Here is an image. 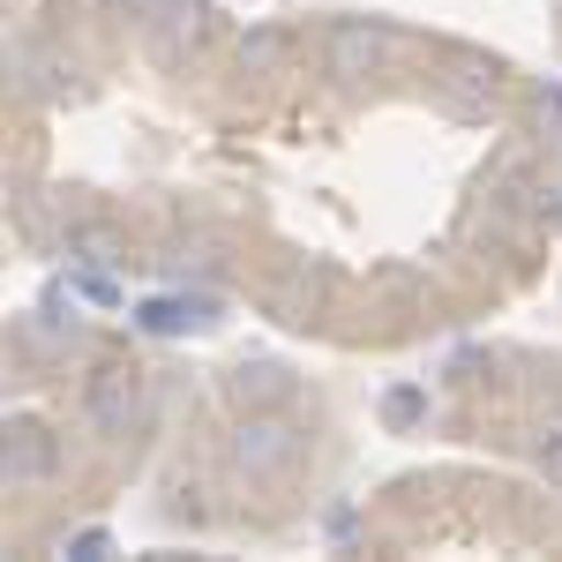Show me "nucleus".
Here are the masks:
<instances>
[{"instance_id":"4468645a","label":"nucleus","mask_w":562,"mask_h":562,"mask_svg":"<svg viewBox=\"0 0 562 562\" xmlns=\"http://www.w3.org/2000/svg\"><path fill=\"white\" fill-rule=\"evenodd\" d=\"M540 121L555 128V143H562V90H540Z\"/></svg>"},{"instance_id":"6e6552de","label":"nucleus","mask_w":562,"mask_h":562,"mask_svg":"<svg viewBox=\"0 0 562 562\" xmlns=\"http://www.w3.org/2000/svg\"><path fill=\"white\" fill-rule=\"evenodd\" d=\"M278 307H285L293 323H307V315L323 307V278H285V285H278Z\"/></svg>"},{"instance_id":"423d86ee","label":"nucleus","mask_w":562,"mask_h":562,"mask_svg":"<svg viewBox=\"0 0 562 562\" xmlns=\"http://www.w3.org/2000/svg\"><path fill=\"white\" fill-rule=\"evenodd\" d=\"M233 397H240L248 413H270V405L293 397V375H285L278 360H240V368H233Z\"/></svg>"},{"instance_id":"39448f33","label":"nucleus","mask_w":562,"mask_h":562,"mask_svg":"<svg viewBox=\"0 0 562 562\" xmlns=\"http://www.w3.org/2000/svg\"><path fill=\"white\" fill-rule=\"evenodd\" d=\"M487 98H495V76H487L480 60H450V76H442V113H450V121H487Z\"/></svg>"},{"instance_id":"9d476101","label":"nucleus","mask_w":562,"mask_h":562,"mask_svg":"<svg viewBox=\"0 0 562 562\" xmlns=\"http://www.w3.org/2000/svg\"><path fill=\"white\" fill-rule=\"evenodd\" d=\"M143 323H150V330H188V323H203V301H150Z\"/></svg>"},{"instance_id":"f8f14e48","label":"nucleus","mask_w":562,"mask_h":562,"mask_svg":"<svg viewBox=\"0 0 562 562\" xmlns=\"http://www.w3.org/2000/svg\"><path fill=\"white\" fill-rule=\"evenodd\" d=\"M532 458H540V473H548V480H562V428L540 435V442H532Z\"/></svg>"},{"instance_id":"0eeeda50","label":"nucleus","mask_w":562,"mask_h":562,"mask_svg":"<svg viewBox=\"0 0 562 562\" xmlns=\"http://www.w3.org/2000/svg\"><path fill=\"white\" fill-rule=\"evenodd\" d=\"M23 68H31V90H38V98L76 90V60H68V53H53V45H23Z\"/></svg>"},{"instance_id":"1a4fd4ad","label":"nucleus","mask_w":562,"mask_h":562,"mask_svg":"<svg viewBox=\"0 0 562 562\" xmlns=\"http://www.w3.org/2000/svg\"><path fill=\"white\" fill-rule=\"evenodd\" d=\"M285 60V31H248L240 38V68H278Z\"/></svg>"},{"instance_id":"20e7f679","label":"nucleus","mask_w":562,"mask_h":562,"mask_svg":"<svg viewBox=\"0 0 562 562\" xmlns=\"http://www.w3.org/2000/svg\"><path fill=\"white\" fill-rule=\"evenodd\" d=\"M53 465H60V450H53V435L45 428H8V450H0V473H8V487H38V480H53Z\"/></svg>"},{"instance_id":"f257e3e1","label":"nucleus","mask_w":562,"mask_h":562,"mask_svg":"<svg viewBox=\"0 0 562 562\" xmlns=\"http://www.w3.org/2000/svg\"><path fill=\"white\" fill-rule=\"evenodd\" d=\"M83 413H90L105 435L143 428V420H150V375H143L135 360H105V368L83 383Z\"/></svg>"},{"instance_id":"7ed1b4c3","label":"nucleus","mask_w":562,"mask_h":562,"mask_svg":"<svg viewBox=\"0 0 562 562\" xmlns=\"http://www.w3.org/2000/svg\"><path fill=\"white\" fill-rule=\"evenodd\" d=\"M390 53V31L383 23H368V15H338L330 31H323V60H330V76L338 83H360V76H375Z\"/></svg>"},{"instance_id":"f03ea898","label":"nucleus","mask_w":562,"mask_h":562,"mask_svg":"<svg viewBox=\"0 0 562 562\" xmlns=\"http://www.w3.org/2000/svg\"><path fill=\"white\" fill-rule=\"evenodd\" d=\"M293 458H301V428H293L278 405H270V413H248V420H240V435H233V465H240L248 480L285 473Z\"/></svg>"},{"instance_id":"ddd939ff","label":"nucleus","mask_w":562,"mask_h":562,"mask_svg":"<svg viewBox=\"0 0 562 562\" xmlns=\"http://www.w3.org/2000/svg\"><path fill=\"white\" fill-rule=\"evenodd\" d=\"M383 413H390V420H413V413H420V397H413V390H390Z\"/></svg>"},{"instance_id":"9b49d317","label":"nucleus","mask_w":562,"mask_h":562,"mask_svg":"<svg viewBox=\"0 0 562 562\" xmlns=\"http://www.w3.org/2000/svg\"><path fill=\"white\" fill-rule=\"evenodd\" d=\"M76 248H83V262H98V270H121V240H113V233H98V225H90V233H76Z\"/></svg>"},{"instance_id":"2eb2a0df","label":"nucleus","mask_w":562,"mask_h":562,"mask_svg":"<svg viewBox=\"0 0 562 562\" xmlns=\"http://www.w3.org/2000/svg\"><path fill=\"white\" fill-rule=\"evenodd\" d=\"M548 217H562V173H555V195H548Z\"/></svg>"}]
</instances>
